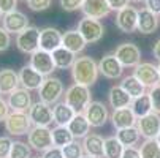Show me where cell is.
<instances>
[{
  "mask_svg": "<svg viewBox=\"0 0 160 158\" xmlns=\"http://www.w3.org/2000/svg\"><path fill=\"white\" fill-rule=\"evenodd\" d=\"M98 62H95L90 55H81L76 57L73 66H72V78L75 84L81 85H94L98 79Z\"/></svg>",
  "mask_w": 160,
  "mask_h": 158,
  "instance_id": "1",
  "label": "cell"
},
{
  "mask_svg": "<svg viewBox=\"0 0 160 158\" xmlns=\"http://www.w3.org/2000/svg\"><path fill=\"white\" fill-rule=\"evenodd\" d=\"M65 103L70 106L76 114H82L89 103L92 101V93H90V87L73 84L65 90Z\"/></svg>",
  "mask_w": 160,
  "mask_h": 158,
  "instance_id": "2",
  "label": "cell"
},
{
  "mask_svg": "<svg viewBox=\"0 0 160 158\" xmlns=\"http://www.w3.org/2000/svg\"><path fill=\"white\" fill-rule=\"evenodd\" d=\"M63 93H65L63 82H62L59 78H54V76L44 78L41 87L38 89L40 101L46 103V104H49V106H54L56 103H59L60 98L63 97Z\"/></svg>",
  "mask_w": 160,
  "mask_h": 158,
  "instance_id": "3",
  "label": "cell"
},
{
  "mask_svg": "<svg viewBox=\"0 0 160 158\" xmlns=\"http://www.w3.org/2000/svg\"><path fill=\"white\" fill-rule=\"evenodd\" d=\"M3 123H5L7 133L11 134V136H24V134H29V131L33 127L27 112H16V111L10 112Z\"/></svg>",
  "mask_w": 160,
  "mask_h": 158,
  "instance_id": "4",
  "label": "cell"
},
{
  "mask_svg": "<svg viewBox=\"0 0 160 158\" xmlns=\"http://www.w3.org/2000/svg\"><path fill=\"white\" fill-rule=\"evenodd\" d=\"M27 142L32 147V150L44 152L51 149L52 144V133L48 127H32V130L27 134Z\"/></svg>",
  "mask_w": 160,
  "mask_h": 158,
  "instance_id": "5",
  "label": "cell"
},
{
  "mask_svg": "<svg viewBox=\"0 0 160 158\" xmlns=\"http://www.w3.org/2000/svg\"><path fill=\"white\" fill-rule=\"evenodd\" d=\"M16 48L24 54H33L40 49V29L30 26L16 35Z\"/></svg>",
  "mask_w": 160,
  "mask_h": 158,
  "instance_id": "6",
  "label": "cell"
},
{
  "mask_svg": "<svg viewBox=\"0 0 160 158\" xmlns=\"http://www.w3.org/2000/svg\"><path fill=\"white\" fill-rule=\"evenodd\" d=\"M118 57V60L122 63L124 68H135L136 65L141 63V51L135 43H122L112 52Z\"/></svg>",
  "mask_w": 160,
  "mask_h": 158,
  "instance_id": "7",
  "label": "cell"
},
{
  "mask_svg": "<svg viewBox=\"0 0 160 158\" xmlns=\"http://www.w3.org/2000/svg\"><path fill=\"white\" fill-rule=\"evenodd\" d=\"M78 32L82 35L86 43H97L105 35V27L98 19L92 17H82L78 22Z\"/></svg>",
  "mask_w": 160,
  "mask_h": 158,
  "instance_id": "8",
  "label": "cell"
},
{
  "mask_svg": "<svg viewBox=\"0 0 160 158\" xmlns=\"http://www.w3.org/2000/svg\"><path fill=\"white\" fill-rule=\"evenodd\" d=\"M29 117L32 120L33 127H48L54 123V116H52V106L43 103V101H35L32 108L29 109Z\"/></svg>",
  "mask_w": 160,
  "mask_h": 158,
  "instance_id": "9",
  "label": "cell"
},
{
  "mask_svg": "<svg viewBox=\"0 0 160 158\" xmlns=\"http://www.w3.org/2000/svg\"><path fill=\"white\" fill-rule=\"evenodd\" d=\"M133 76L138 79L144 87H155L157 84H160V74H158V68L157 65L151 63V62H141L140 65H136L133 68Z\"/></svg>",
  "mask_w": 160,
  "mask_h": 158,
  "instance_id": "10",
  "label": "cell"
},
{
  "mask_svg": "<svg viewBox=\"0 0 160 158\" xmlns=\"http://www.w3.org/2000/svg\"><path fill=\"white\" fill-rule=\"evenodd\" d=\"M136 128L144 139H157L160 133V114L151 112L144 117H140L136 120Z\"/></svg>",
  "mask_w": 160,
  "mask_h": 158,
  "instance_id": "11",
  "label": "cell"
},
{
  "mask_svg": "<svg viewBox=\"0 0 160 158\" xmlns=\"http://www.w3.org/2000/svg\"><path fill=\"white\" fill-rule=\"evenodd\" d=\"M2 27H3L10 35H11V33L18 35V33H21V32H24L27 27H30V26H29V17L22 13V11L14 10V11H11V13L3 14V17H2Z\"/></svg>",
  "mask_w": 160,
  "mask_h": 158,
  "instance_id": "12",
  "label": "cell"
},
{
  "mask_svg": "<svg viewBox=\"0 0 160 158\" xmlns=\"http://www.w3.org/2000/svg\"><path fill=\"white\" fill-rule=\"evenodd\" d=\"M86 116V119L89 120L90 127L94 128H100L106 123V120L109 119V112L105 103L102 101H90L89 106L86 108V111L82 112Z\"/></svg>",
  "mask_w": 160,
  "mask_h": 158,
  "instance_id": "13",
  "label": "cell"
},
{
  "mask_svg": "<svg viewBox=\"0 0 160 158\" xmlns=\"http://www.w3.org/2000/svg\"><path fill=\"white\" fill-rule=\"evenodd\" d=\"M29 65L32 66L33 70H37L40 74H43L44 78L51 76L52 71L56 70V65H54V60H52L51 52H46V51H43V49H38V51H35L30 55Z\"/></svg>",
  "mask_w": 160,
  "mask_h": 158,
  "instance_id": "14",
  "label": "cell"
},
{
  "mask_svg": "<svg viewBox=\"0 0 160 158\" xmlns=\"http://www.w3.org/2000/svg\"><path fill=\"white\" fill-rule=\"evenodd\" d=\"M138 26V10L135 7H125L116 13V27L122 33H133Z\"/></svg>",
  "mask_w": 160,
  "mask_h": 158,
  "instance_id": "15",
  "label": "cell"
},
{
  "mask_svg": "<svg viewBox=\"0 0 160 158\" xmlns=\"http://www.w3.org/2000/svg\"><path fill=\"white\" fill-rule=\"evenodd\" d=\"M98 71L106 79H119L124 73V66L114 54H106L98 62Z\"/></svg>",
  "mask_w": 160,
  "mask_h": 158,
  "instance_id": "16",
  "label": "cell"
},
{
  "mask_svg": "<svg viewBox=\"0 0 160 158\" xmlns=\"http://www.w3.org/2000/svg\"><path fill=\"white\" fill-rule=\"evenodd\" d=\"M8 106L11 111L16 112H29V109L32 108L33 101H32V95L30 90H26L22 87H18L14 92H11L8 95Z\"/></svg>",
  "mask_w": 160,
  "mask_h": 158,
  "instance_id": "17",
  "label": "cell"
},
{
  "mask_svg": "<svg viewBox=\"0 0 160 158\" xmlns=\"http://www.w3.org/2000/svg\"><path fill=\"white\" fill-rule=\"evenodd\" d=\"M62 46V32L56 27H44L40 30V49L52 52Z\"/></svg>",
  "mask_w": 160,
  "mask_h": 158,
  "instance_id": "18",
  "label": "cell"
},
{
  "mask_svg": "<svg viewBox=\"0 0 160 158\" xmlns=\"http://www.w3.org/2000/svg\"><path fill=\"white\" fill-rule=\"evenodd\" d=\"M44 81V76L40 74L37 70H33L30 65H24L19 71V82H21V87L26 89V90H38L41 87Z\"/></svg>",
  "mask_w": 160,
  "mask_h": 158,
  "instance_id": "19",
  "label": "cell"
},
{
  "mask_svg": "<svg viewBox=\"0 0 160 158\" xmlns=\"http://www.w3.org/2000/svg\"><path fill=\"white\" fill-rule=\"evenodd\" d=\"M81 11H82L84 17H92V19L100 21L111 13V8L106 0H84Z\"/></svg>",
  "mask_w": 160,
  "mask_h": 158,
  "instance_id": "20",
  "label": "cell"
},
{
  "mask_svg": "<svg viewBox=\"0 0 160 158\" xmlns=\"http://www.w3.org/2000/svg\"><path fill=\"white\" fill-rule=\"evenodd\" d=\"M82 149L84 153L94 158H105V139L100 134L89 133L82 139Z\"/></svg>",
  "mask_w": 160,
  "mask_h": 158,
  "instance_id": "21",
  "label": "cell"
},
{
  "mask_svg": "<svg viewBox=\"0 0 160 158\" xmlns=\"http://www.w3.org/2000/svg\"><path fill=\"white\" fill-rule=\"evenodd\" d=\"M157 27H158V16L157 14H154L148 8L138 10V26H136V30L140 33H144V35H151L157 30Z\"/></svg>",
  "mask_w": 160,
  "mask_h": 158,
  "instance_id": "22",
  "label": "cell"
},
{
  "mask_svg": "<svg viewBox=\"0 0 160 158\" xmlns=\"http://www.w3.org/2000/svg\"><path fill=\"white\" fill-rule=\"evenodd\" d=\"M112 127L116 130H122V128H128V127H135L136 125V116L133 114L132 108H122V109H116L112 111V114L109 116Z\"/></svg>",
  "mask_w": 160,
  "mask_h": 158,
  "instance_id": "23",
  "label": "cell"
},
{
  "mask_svg": "<svg viewBox=\"0 0 160 158\" xmlns=\"http://www.w3.org/2000/svg\"><path fill=\"white\" fill-rule=\"evenodd\" d=\"M132 97L122 89V85H112L108 92V101H109V106L112 108V111L116 109H122V108H130L132 104Z\"/></svg>",
  "mask_w": 160,
  "mask_h": 158,
  "instance_id": "24",
  "label": "cell"
},
{
  "mask_svg": "<svg viewBox=\"0 0 160 158\" xmlns=\"http://www.w3.org/2000/svg\"><path fill=\"white\" fill-rule=\"evenodd\" d=\"M18 87H21L19 73L11 68L0 70V95H10Z\"/></svg>",
  "mask_w": 160,
  "mask_h": 158,
  "instance_id": "25",
  "label": "cell"
},
{
  "mask_svg": "<svg viewBox=\"0 0 160 158\" xmlns=\"http://www.w3.org/2000/svg\"><path fill=\"white\" fill-rule=\"evenodd\" d=\"M86 40L82 38V35L76 30H67L65 33H62V46L67 48L68 51H72L73 54H79L84 51L86 48Z\"/></svg>",
  "mask_w": 160,
  "mask_h": 158,
  "instance_id": "26",
  "label": "cell"
},
{
  "mask_svg": "<svg viewBox=\"0 0 160 158\" xmlns=\"http://www.w3.org/2000/svg\"><path fill=\"white\" fill-rule=\"evenodd\" d=\"M52 116H54V123L59 127H68L73 120V117L76 116V112L68 106L65 101H59L52 106Z\"/></svg>",
  "mask_w": 160,
  "mask_h": 158,
  "instance_id": "27",
  "label": "cell"
},
{
  "mask_svg": "<svg viewBox=\"0 0 160 158\" xmlns=\"http://www.w3.org/2000/svg\"><path fill=\"white\" fill-rule=\"evenodd\" d=\"M52 55V60H54V65H56V68L59 70H67V68H72L75 60H76V54H73L72 51H68L67 48L60 46L57 48L56 51L51 52Z\"/></svg>",
  "mask_w": 160,
  "mask_h": 158,
  "instance_id": "28",
  "label": "cell"
},
{
  "mask_svg": "<svg viewBox=\"0 0 160 158\" xmlns=\"http://www.w3.org/2000/svg\"><path fill=\"white\" fill-rule=\"evenodd\" d=\"M133 114L136 116V119L140 117H144L151 112H154V108H152V100H151V95L149 92L148 93H143L141 97H136L132 100V104H130Z\"/></svg>",
  "mask_w": 160,
  "mask_h": 158,
  "instance_id": "29",
  "label": "cell"
},
{
  "mask_svg": "<svg viewBox=\"0 0 160 158\" xmlns=\"http://www.w3.org/2000/svg\"><path fill=\"white\" fill-rule=\"evenodd\" d=\"M68 130H70L75 139H84L90 131V123L84 114H76L73 120L68 123Z\"/></svg>",
  "mask_w": 160,
  "mask_h": 158,
  "instance_id": "30",
  "label": "cell"
},
{
  "mask_svg": "<svg viewBox=\"0 0 160 158\" xmlns=\"http://www.w3.org/2000/svg\"><path fill=\"white\" fill-rule=\"evenodd\" d=\"M116 138L121 141V144L124 147H133L140 142V138L141 134L138 131V128L135 127H128V128H122V130H118L116 131Z\"/></svg>",
  "mask_w": 160,
  "mask_h": 158,
  "instance_id": "31",
  "label": "cell"
},
{
  "mask_svg": "<svg viewBox=\"0 0 160 158\" xmlns=\"http://www.w3.org/2000/svg\"><path fill=\"white\" fill-rule=\"evenodd\" d=\"M121 85H122V89L125 90V92L132 97V98H136V97H141L143 93H146V87L136 79L133 74H130V76H125L124 79H122V82H121Z\"/></svg>",
  "mask_w": 160,
  "mask_h": 158,
  "instance_id": "32",
  "label": "cell"
},
{
  "mask_svg": "<svg viewBox=\"0 0 160 158\" xmlns=\"http://www.w3.org/2000/svg\"><path fill=\"white\" fill-rule=\"evenodd\" d=\"M51 133H52V144L56 146V147H65V146H68L72 141H75V138H73V134L70 133V130H68V127H59V125H56L52 130H51Z\"/></svg>",
  "mask_w": 160,
  "mask_h": 158,
  "instance_id": "33",
  "label": "cell"
},
{
  "mask_svg": "<svg viewBox=\"0 0 160 158\" xmlns=\"http://www.w3.org/2000/svg\"><path fill=\"white\" fill-rule=\"evenodd\" d=\"M124 146L116 136H109L105 139V158H121Z\"/></svg>",
  "mask_w": 160,
  "mask_h": 158,
  "instance_id": "34",
  "label": "cell"
},
{
  "mask_svg": "<svg viewBox=\"0 0 160 158\" xmlns=\"http://www.w3.org/2000/svg\"><path fill=\"white\" fill-rule=\"evenodd\" d=\"M141 158H160V144L157 139H144L140 147Z\"/></svg>",
  "mask_w": 160,
  "mask_h": 158,
  "instance_id": "35",
  "label": "cell"
},
{
  "mask_svg": "<svg viewBox=\"0 0 160 158\" xmlns=\"http://www.w3.org/2000/svg\"><path fill=\"white\" fill-rule=\"evenodd\" d=\"M10 158H32V147L29 142L24 141H14L11 147Z\"/></svg>",
  "mask_w": 160,
  "mask_h": 158,
  "instance_id": "36",
  "label": "cell"
},
{
  "mask_svg": "<svg viewBox=\"0 0 160 158\" xmlns=\"http://www.w3.org/2000/svg\"><path fill=\"white\" fill-rule=\"evenodd\" d=\"M62 150H63V156L65 158H81V156H84L82 142H79L78 139H75L68 146L62 147Z\"/></svg>",
  "mask_w": 160,
  "mask_h": 158,
  "instance_id": "37",
  "label": "cell"
},
{
  "mask_svg": "<svg viewBox=\"0 0 160 158\" xmlns=\"http://www.w3.org/2000/svg\"><path fill=\"white\" fill-rule=\"evenodd\" d=\"M13 142L10 136H0V158H10Z\"/></svg>",
  "mask_w": 160,
  "mask_h": 158,
  "instance_id": "38",
  "label": "cell"
},
{
  "mask_svg": "<svg viewBox=\"0 0 160 158\" xmlns=\"http://www.w3.org/2000/svg\"><path fill=\"white\" fill-rule=\"evenodd\" d=\"M52 0H27V7L32 11H44L51 7Z\"/></svg>",
  "mask_w": 160,
  "mask_h": 158,
  "instance_id": "39",
  "label": "cell"
},
{
  "mask_svg": "<svg viewBox=\"0 0 160 158\" xmlns=\"http://www.w3.org/2000/svg\"><path fill=\"white\" fill-rule=\"evenodd\" d=\"M59 3L65 11H78L81 10L84 0H59Z\"/></svg>",
  "mask_w": 160,
  "mask_h": 158,
  "instance_id": "40",
  "label": "cell"
},
{
  "mask_svg": "<svg viewBox=\"0 0 160 158\" xmlns=\"http://www.w3.org/2000/svg\"><path fill=\"white\" fill-rule=\"evenodd\" d=\"M149 95H151V100H152L154 112L160 114V84H157L155 87H152V89L149 90Z\"/></svg>",
  "mask_w": 160,
  "mask_h": 158,
  "instance_id": "41",
  "label": "cell"
},
{
  "mask_svg": "<svg viewBox=\"0 0 160 158\" xmlns=\"http://www.w3.org/2000/svg\"><path fill=\"white\" fill-rule=\"evenodd\" d=\"M10 44H11V36L10 33L0 26V52H3L10 48Z\"/></svg>",
  "mask_w": 160,
  "mask_h": 158,
  "instance_id": "42",
  "label": "cell"
},
{
  "mask_svg": "<svg viewBox=\"0 0 160 158\" xmlns=\"http://www.w3.org/2000/svg\"><path fill=\"white\" fill-rule=\"evenodd\" d=\"M16 5L18 0H0V11H2V14L11 13L16 10Z\"/></svg>",
  "mask_w": 160,
  "mask_h": 158,
  "instance_id": "43",
  "label": "cell"
},
{
  "mask_svg": "<svg viewBox=\"0 0 160 158\" xmlns=\"http://www.w3.org/2000/svg\"><path fill=\"white\" fill-rule=\"evenodd\" d=\"M41 156H43V158H65V156H63V150H62L60 147H56V146H52V147L48 149V150H44Z\"/></svg>",
  "mask_w": 160,
  "mask_h": 158,
  "instance_id": "44",
  "label": "cell"
},
{
  "mask_svg": "<svg viewBox=\"0 0 160 158\" xmlns=\"http://www.w3.org/2000/svg\"><path fill=\"white\" fill-rule=\"evenodd\" d=\"M106 2H108L111 11H121V10H124L125 7H128L130 0H106Z\"/></svg>",
  "mask_w": 160,
  "mask_h": 158,
  "instance_id": "45",
  "label": "cell"
},
{
  "mask_svg": "<svg viewBox=\"0 0 160 158\" xmlns=\"http://www.w3.org/2000/svg\"><path fill=\"white\" fill-rule=\"evenodd\" d=\"M121 158H141V152L138 147H124L122 156Z\"/></svg>",
  "mask_w": 160,
  "mask_h": 158,
  "instance_id": "46",
  "label": "cell"
},
{
  "mask_svg": "<svg viewBox=\"0 0 160 158\" xmlns=\"http://www.w3.org/2000/svg\"><path fill=\"white\" fill-rule=\"evenodd\" d=\"M8 114H10V106H8V101H7V100H3L2 97H0V123L7 120Z\"/></svg>",
  "mask_w": 160,
  "mask_h": 158,
  "instance_id": "47",
  "label": "cell"
},
{
  "mask_svg": "<svg viewBox=\"0 0 160 158\" xmlns=\"http://www.w3.org/2000/svg\"><path fill=\"white\" fill-rule=\"evenodd\" d=\"M144 5L149 11L160 16V0H144Z\"/></svg>",
  "mask_w": 160,
  "mask_h": 158,
  "instance_id": "48",
  "label": "cell"
},
{
  "mask_svg": "<svg viewBox=\"0 0 160 158\" xmlns=\"http://www.w3.org/2000/svg\"><path fill=\"white\" fill-rule=\"evenodd\" d=\"M152 52H154V57L160 62V38L154 43V48H152Z\"/></svg>",
  "mask_w": 160,
  "mask_h": 158,
  "instance_id": "49",
  "label": "cell"
},
{
  "mask_svg": "<svg viewBox=\"0 0 160 158\" xmlns=\"http://www.w3.org/2000/svg\"><path fill=\"white\" fill-rule=\"evenodd\" d=\"M81 158H94V156H89V155H84V156H81Z\"/></svg>",
  "mask_w": 160,
  "mask_h": 158,
  "instance_id": "50",
  "label": "cell"
},
{
  "mask_svg": "<svg viewBox=\"0 0 160 158\" xmlns=\"http://www.w3.org/2000/svg\"><path fill=\"white\" fill-rule=\"evenodd\" d=\"M157 142L160 144V133H158V136H157Z\"/></svg>",
  "mask_w": 160,
  "mask_h": 158,
  "instance_id": "51",
  "label": "cell"
},
{
  "mask_svg": "<svg viewBox=\"0 0 160 158\" xmlns=\"http://www.w3.org/2000/svg\"><path fill=\"white\" fill-rule=\"evenodd\" d=\"M130 2H144V0H130Z\"/></svg>",
  "mask_w": 160,
  "mask_h": 158,
  "instance_id": "52",
  "label": "cell"
},
{
  "mask_svg": "<svg viewBox=\"0 0 160 158\" xmlns=\"http://www.w3.org/2000/svg\"><path fill=\"white\" fill-rule=\"evenodd\" d=\"M157 68H158V74H160V62H158V65H157Z\"/></svg>",
  "mask_w": 160,
  "mask_h": 158,
  "instance_id": "53",
  "label": "cell"
},
{
  "mask_svg": "<svg viewBox=\"0 0 160 158\" xmlns=\"http://www.w3.org/2000/svg\"><path fill=\"white\" fill-rule=\"evenodd\" d=\"M2 17H3V14H2V11H0V21H2Z\"/></svg>",
  "mask_w": 160,
  "mask_h": 158,
  "instance_id": "54",
  "label": "cell"
},
{
  "mask_svg": "<svg viewBox=\"0 0 160 158\" xmlns=\"http://www.w3.org/2000/svg\"><path fill=\"white\" fill-rule=\"evenodd\" d=\"M33 158H43V156H33Z\"/></svg>",
  "mask_w": 160,
  "mask_h": 158,
  "instance_id": "55",
  "label": "cell"
},
{
  "mask_svg": "<svg viewBox=\"0 0 160 158\" xmlns=\"http://www.w3.org/2000/svg\"><path fill=\"white\" fill-rule=\"evenodd\" d=\"M22 2H27V0H22Z\"/></svg>",
  "mask_w": 160,
  "mask_h": 158,
  "instance_id": "56",
  "label": "cell"
}]
</instances>
